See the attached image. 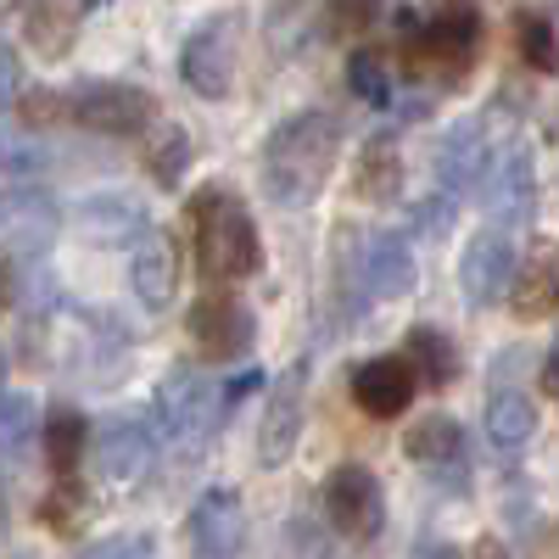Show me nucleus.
<instances>
[{"label": "nucleus", "instance_id": "f257e3e1", "mask_svg": "<svg viewBox=\"0 0 559 559\" xmlns=\"http://www.w3.org/2000/svg\"><path fill=\"white\" fill-rule=\"evenodd\" d=\"M342 118L336 112H297L292 123H280L269 134V152H263V185L280 207H308L324 185L336 174L342 157Z\"/></svg>", "mask_w": 559, "mask_h": 559}, {"label": "nucleus", "instance_id": "f03ea898", "mask_svg": "<svg viewBox=\"0 0 559 559\" xmlns=\"http://www.w3.org/2000/svg\"><path fill=\"white\" fill-rule=\"evenodd\" d=\"M191 241H197V269L213 286H236V280L258 274V263H263L252 213L229 191H218V185L191 197Z\"/></svg>", "mask_w": 559, "mask_h": 559}, {"label": "nucleus", "instance_id": "7ed1b4c3", "mask_svg": "<svg viewBox=\"0 0 559 559\" xmlns=\"http://www.w3.org/2000/svg\"><path fill=\"white\" fill-rule=\"evenodd\" d=\"M403 28V57L414 73H431L442 84H464L481 51V12L476 7H442L431 23H419L414 12H397Z\"/></svg>", "mask_w": 559, "mask_h": 559}, {"label": "nucleus", "instance_id": "20e7f679", "mask_svg": "<svg viewBox=\"0 0 559 559\" xmlns=\"http://www.w3.org/2000/svg\"><path fill=\"white\" fill-rule=\"evenodd\" d=\"M236 51H241V28L236 17H207L179 51V79L207 102H224L236 90Z\"/></svg>", "mask_w": 559, "mask_h": 559}, {"label": "nucleus", "instance_id": "39448f33", "mask_svg": "<svg viewBox=\"0 0 559 559\" xmlns=\"http://www.w3.org/2000/svg\"><path fill=\"white\" fill-rule=\"evenodd\" d=\"M324 515L331 526L353 543H369L381 537L386 526V492L376 481V471H364V464H336L331 481H324Z\"/></svg>", "mask_w": 559, "mask_h": 559}, {"label": "nucleus", "instance_id": "423d86ee", "mask_svg": "<svg viewBox=\"0 0 559 559\" xmlns=\"http://www.w3.org/2000/svg\"><path fill=\"white\" fill-rule=\"evenodd\" d=\"M218 386L197 369H174V376L157 386V403H152V419H157V437L168 442H197L207 437V426L218 419Z\"/></svg>", "mask_w": 559, "mask_h": 559}, {"label": "nucleus", "instance_id": "0eeeda50", "mask_svg": "<svg viewBox=\"0 0 559 559\" xmlns=\"http://www.w3.org/2000/svg\"><path fill=\"white\" fill-rule=\"evenodd\" d=\"M62 102L84 129H96V134H146L157 123V102L134 84H79Z\"/></svg>", "mask_w": 559, "mask_h": 559}, {"label": "nucleus", "instance_id": "6e6552de", "mask_svg": "<svg viewBox=\"0 0 559 559\" xmlns=\"http://www.w3.org/2000/svg\"><path fill=\"white\" fill-rule=\"evenodd\" d=\"M481 197H487V218L492 229H521L537 207V168H532V152L526 146H503L492 152L487 163V179H481Z\"/></svg>", "mask_w": 559, "mask_h": 559}, {"label": "nucleus", "instance_id": "1a4fd4ad", "mask_svg": "<svg viewBox=\"0 0 559 559\" xmlns=\"http://www.w3.org/2000/svg\"><path fill=\"white\" fill-rule=\"evenodd\" d=\"M509 286H515V247H509L503 229H481V236H471V247H464L459 258V292L471 308H492L509 297Z\"/></svg>", "mask_w": 559, "mask_h": 559}, {"label": "nucleus", "instance_id": "9d476101", "mask_svg": "<svg viewBox=\"0 0 559 559\" xmlns=\"http://www.w3.org/2000/svg\"><path fill=\"white\" fill-rule=\"evenodd\" d=\"M191 336H197V353L213 358V364H229V358H241L258 336V324H252V308L236 302L229 292H207L197 308H191Z\"/></svg>", "mask_w": 559, "mask_h": 559}, {"label": "nucleus", "instance_id": "9b49d317", "mask_svg": "<svg viewBox=\"0 0 559 559\" xmlns=\"http://www.w3.org/2000/svg\"><path fill=\"white\" fill-rule=\"evenodd\" d=\"M241 537H247L241 498L229 492V487L202 492L197 509H191V548H197V559H236L241 554Z\"/></svg>", "mask_w": 559, "mask_h": 559}, {"label": "nucleus", "instance_id": "f8f14e48", "mask_svg": "<svg viewBox=\"0 0 559 559\" xmlns=\"http://www.w3.org/2000/svg\"><path fill=\"white\" fill-rule=\"evenodd\" d=\"M57 241V202L45 191H7L0 197V247L12 252H39Z\"/></svg>", "mask_w": 559, "mask_h": 559}, {"label": "nucleus", "instance_id": "ddd939ff", "mask_svg": "<svg viewBox=\"0 0 559 559\" xmlns=\"http://www.w3.org/2000/svg\"><path fill=\"white\" fill-rule=\"evenodd\" d=\"M129 286L146 308H168L174 292H179V247L163 236V229H146L134 241V258H129Z\"/></svg>", "mask_w": 559, "mask_h": 559}, {"label": "nucleus", "instance_id": "4468645a", "mask_svg": "<svg viewBox=\"0 0 559 559\" xmlns=\"http://www.w3.org/2000/svg\"><path fill=\"white\" fill-rule=\"evenodd\" d=\"M414 386H419V381H414L408 358H369V364L353 369V397H358L364 414H376V419L403 414V408L414 403Z\"/></svg>", "mask_w": 559, "mask_h": 559}, {"label": "nucleus", "instance_id": "2eb2a0df", "mask_svg": "<svg viewBox=\"0 0 559 559\" xmlns=\"http://www.w3.org/2000/svg\"><path fill=\"white\" fill-rule=\"evenodd\" d=\"M487 163H492V146H487V129L481 123H453L437 146V179L442 191H476L487 179Z\"/></svg>", "mask_w": 559, "mask_h": 559}, {"label": "nucleus", "instance_id": "dca6fc26", "mask_svg": "<svg viewBox=\"0 0 559 559\" xmlns=\"http://www.w3.org/2000/svg\"><path fill=\"white\" fill-rule=\"evenodd\" d=\"M73 224H79L84 241H102V247L140 241V236H146V207H140L134 197H123V191H102V197H84L79 202Z\"/></svg>", "mask_w": 559, "mask_h": 559}, {"label": "nucleus", "instance_id": "f3484780", "mask_svg": "<svg viewBox=\"0 0 559 559\" xmlns=\"http://www.w3.org/2000/svg\"><path fill=\"white\" fill-rule=\"evenodd\" d=\"M358 269H364V286L376 292V297H408V292H414V280H419L414 252H408V241L397 236V229H381V236H369L364 252H358Z\"/></svg>", "mask_w": 559, "mask_h": 559}, {"label": "nucleus", "instance_id": "a211bd4d", "mask_svg": "<svg viewBox=\"0 0 559 559\" xmlns=\"http://www.w3.org/2000/svg\"><path fill=\"white\" fill-rule=\"evenodd\" d=\"M297 431H302V369H292V376H280V386H274V397H269L263 431H258V459L269 464V471L292 459Z\"/></svg>", "mask_w": 559, "mask_h": 559}, {"label": "nucleus", "instance_id": "6ab92c4d", "mask_svg": "<svg viewBox=\"0 0 559 559\" xmlns=\"http://www.w3.org/2000/svg\"><path fill=\"white\" fill-rule=\"evenodd\" d=\"M152 431L134 426V419H118V426H102V437L90 442V459H96V471L107 481H134L140 471L152 464Z\"/></svg>", "mask_w": 559, "mask_h": 559}, {"label": "nucleus", "instance_id": "aec40b11", "mask_svg": "<svg viewBox=\"0 0 559 559\" xmlns=\"http://www.w3.org/2000/svg\"><path fill=\"white\" fill-rule=\"evenodd\" d=\"M403 453L414 464H431V471H453V464H464V431H459V419H448V414L414 419V426L403 431Z\"/></svg>", "mask_w": 559, "mask_h": 559}, {"label": "nucleus", "instance_id": "412c9836", "mask_svg": "<svg viewBox=\"0 0 559 559\" xmlns=\"http://www.w3.org/2000/svg\"><path fill=\"white\" fill-rule=\"evenodd\" d=\"M408 369H414V381H426V386H453L459 381L453 336H442L437 324H414L408 331Z\"/></svg>", "mask_w": 559, "mask_h": 559}, {"label": "nucleus", "instance_id": "4be33fe9", "mask_svg": "<svg viewBox=\"0 0 559 559\" xmlns=\"http://www.w3.org/2000/svg\"><path fill=\"white\" fill-rule=\"evenodd\" d=\"M487 437L498 448H526L537 437V403L526 392H515V386H498L487 397Z\"/></svg>", "mask_w": 559, "mask_h": 559}, {"label": "nucleus", "instance_id": "5701e85b", "mask_svg": "<svg viewBox=\"0 0 559 559\" xmlns=\"http://www.w3.org/2000/svg\"><path fill=\"white\" fill-rule=\"evenodd\" d=\"M403 191V152L392 134H376L358 157V197L364 202H397Z\"/></svg>", "mask_w": 559, "mask_h": 559}, {"label": "nucleus", "instance_id": "b1692460", "mask_svg": "<svg viewBox=\"0 0 559 559\" xmlns=\"http://www.w3.org/2000/svg\"><path fill=\"white\" fill-rule=\"evenodd\" d=\"M509 308H515L521 319H543L548 308H559V258L554 252H537L521 280L509 286Z\"/></svg>", "mask_w": 559, "mask_h": 559}, {"label": "nucleus", "instance_id": "393cba45", "mask_svg": "<svg viewBox=\"0 0 559 559\" xmlns=\"http://www.w3.org/2000/svg\"><path fill=\"white\" fill-rule=\"evenodd\" d=\"M84 442H90L84 414H73V408H57L51 419H45V453H51V471H57V481H68V476L79 471Z\"/></svg>", "mask_w": 559, "mask_h": 559}, {"label": "nucleus", "instance_id": "a878e982", "mask_svg": "<svg viewBox=\"0 0 559 559\" xmlns=\"http://www.w3.org/2000/svg\"><path fill=\"white\" fill-rule=\"evenodd\" d=\"M515 45H521V62H526L532 73H559V34H554L548 17L521 12V17H515Z\"/></svg>", "mask_w": 559, "mask_h": 559}, {"label": "nucleus", "instance_id": "bb28decb", "mask_svg": "<svg viewBox=\"0 0 559 559\" xmlns=\"http://www.w3.org/2000/svg\"><path fill=\"white\" fill-rule=\"evenodd\" d=\"M39 431V403L28 392H12L0 397V459H17Z\"/></svg>", "mask_w": 559, "mask_h": 559}, {"label": "nucleus", "instance_id": "cd10ccee", "mask_svg": "<svg viewBox=\"0 0 559 559\" xmlns=\"http://www.w3.org/2000/svg\"><path fill=\"white\" fill-rule=\"evenodd\" d=\"M347 84H353V96L369 102V107H386V102H392V79H386V68H381L376 51H353V62H347Z\"/></svg>", "mask_w": 559, "mask_h": 559}, {"label": "nucleus", "instance_id": "c85d7f7f", "mask_svg": "<svg viewBox=\"0 0 559 559\" xmlns=\"http://www.w3.org/2000/svg\"><path fill=\"white\" fill-rule=\"evenodd\" d=\"M39 521H45V532H57V537L79 532V521H84V492L73 487V476L57 481V492L39 503Z\"/></svg>", "mask_w": 559, "mask_h": 559}, {"label": "nucleus", "instance_id": "c756f323", "mask_svg": "<svg viewBox=\"0 0 559 559\" xmlns=\"http://www.w3.org/2000/svg\"><path fill=\"white\" fill-rule=\"evenodd\" d=\"M185 157H191V134H185V129H163V140L152 146L146 168H152V179H157V185H179Z\"/></svg>", "mask_w": 559, "mask_h": 559}, {"label": "nucleus", "instance_id": "7c9ffc66", "mask_svg": "<svg viewBox=\"0 0 559 559\" xmlns=\"http://www.w3.org/2000/svg\"><path fill=\"white\" fill-rule=\"evenodd\" d=\"M45 163V152H39V140H28L23 129H0V174L7 179H17V174H34Z\"/></svg>", "mask_w": 559, "mask_h": 559}, {"label": "nucleus", "instance_id": "2f4dec72", "mask_svg": "<svg viewBox=\"0 0 559 559\" xmlns=\"http://www.w3.org/2000/svg\"><path fill=\"white\" fill-rule=\"evenodd\" d=\"M79 559H152V537H140V532H118V537L90 543Z\"/></svg>", "mask_w": 559, "mask_h": 559}, {"label": "nucleus", "instance_id": "473e14b6", "mask_svg": "<svg viewBox=\"0 0 559 559\" xmlns=\"http://www.w3.org/2000/svg\"><path fill=\"white\" fill-rule=\"evenodd\" d=\"M376 12H381V0H331L336 34H364L369 23H376Z\"/></svg>", "mask_w": 559, "mask_h": 559}, {"label": "nucleus", "instance_id": "72a5a7b5", "mask_svg": "<svg viewBox=\"0 0 559 559\" xmlns=\"http://www.w3.org/2000/svg\"><path fill=\"white\" fill-rule=\"evenodd\" d=\"M17 84H23V62H17L12 45L0 39V107H7V102L17 96Z\"/></svg>", "mask_w": 559, "mask_h": 559}, {"label": "nucleus", "instance_id": "f704fd0d", "mask_svg": "<svg viewBox=\"0 0 559 559\" xmlns=\"http://www.w3.org/2000/svg\"><path fill=\"white\" fill-rule=\"evenodd\" d=\"M23 112H28L34 123H45V118L68 112V102H62V96H51V90H28V96H23Z\"/></svg>", "mask_w": 559, "mask_h": 559}, {"label": "nucleus", "instance_id": "c9c22d12", "mask_svg": "<svg viewBox=\"0 0 559 559\" xmlns=\"http://www.w3.org/2000/svg\"><path fill=\"white\" fill-rule=\"evenodd\" d=\"M414 224H419V229H431V236H442V229H448V197H431V207H419Z\"/></svg>", "mask_w": 559, "mask_h": 559}, {"label": "nucleus", "instance_id": "e433bc0d", "mask_svg": "<svg viewBox=\"0 0 559 559\" xmlns=\"http://www.w3.org/2000/svg\"><path fill=\"white\" fill-rule=\"evenodd\" d=\"M471 559H509V548H503V543H498V537H481V543H476V554H471Z\"/></svg>", "mask_w": 559, "mask_h": 559}, {"label": "nucleus", "instance_id": "4c0bfd02", "mask_svg": "<svg viewBox=\"0 0 559 559\" xmlns=\"http://www.w3.org/2000/svg\"><path fill=\"white\" fill-rule=\"evenodd\" d=\"M543 386L559 397V353H554V358H548V369H543Z\"/></svg>", "mask_w": 559, "mask_h": 559}, {"label": "nucleus", "instance_id": "58836bf2", "mask_svg": "<svg viewBox=\"0 0 559 559\" xmlns=\"http://www.w3.org/2000/svg\"><path fill=\"white\" fill-rule=\"evenodd\" d=\"M7 308H12V274L0 269V313H7Z\"/></svg>", "mask_w": 559, "mask_h": 559}, {"label": "nucleus", "instance_id": "ea45409f", "mask_svg": "<svg viewBox=\"0 0 559 559\" xmlns=\"http://www.w3.org/2000/svg\"><path fill=\"white\" fill-rule=\"evenodd\" d=\"M0 526H7V492H0Z\"/></svg>", "mask_w": 559, "mask_h": 559}, {"label": "nucleus", "instance_id": "a19ab883", "mask_svg": "<svg viewBox=\"0 0 559 559\" xmlns=\"http://www.w3.org/2000/svg\"><path fill=\"white\" fill-rule=\"evenodd\" d=\"M0 381H7V358H0Z\"/></svg>", "mask_w": 559, "mask_h": 559}, {"label": "nucleus", "instance_id": "79ce46f5", "mask_svg": "<svg viewBox=\"0 0 559 559\" xmlns=\"http://www.w3.org/2000/svg\"><path fill=\"white\" fill-rule=\"evenodd\" d=\"M554 353H559V347H554Z\"/></svg>", "mask_w": 559, "mask_h": 559}]
</instances>
